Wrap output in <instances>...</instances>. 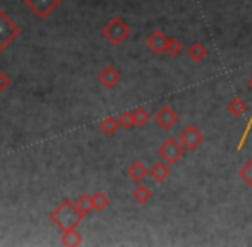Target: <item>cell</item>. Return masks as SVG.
I'll return each instance as SVG.
<instances>
[{
    "mask_svg": "<svg viewBox=\"0 0 252 247\" xmlns=\"http://www.w3.org/2000/svg\"><path fill=\"white\" fill-rule=\"evenodd\" d=\"M84 215L77 210L76 203L69 199H63L59 206L50 213V220L60 230H70V228H76L77 225L83 221Z\"/></svg>",
    "mask_w": 252,
    "mask_h": 247,
    "instance_id": "6da1fadb",
    "label": "cell"
},
{
    "mask_svg": "<svg viewBox=\"0 0 252 247\" xmlns=\"http://www.w3.org/2000/svg\"><path fill=\"white\" fill-rule=\"evenodd\" d=\"M120 124H119V119L115 117H106L103 119V121L100 122V129L103 134H106V136H113V134L119 130Z\"/></svg>",
    "mask_w": 252,
    "mask_h": 247,
    "instance_id": "e0dca14e",
    "label": "cell"
},
{
    "mask_svg": "<svg viewBox=\"0 0 252 247\" xmlns=\"http://www.w3.org/2000/svg\"><path fill=\"white\" fill-rule=\"evenodd\" d=\"M172 175V170H170V165L166 163V161H158V163H155L153 167L150 168V177L153 179L155 182H158V184H163V182L166 181V179Z\"/></svg>",
    "mask_w": 252,
    "mask_h": 247,
    "instance_id": "8fae6325",
    "label": "cell"
},
{
    "mask_svg": "<svg viewBox=\"0 0 252 247\" xmlns=\"http://www.w3.org/2000/svg\"><path fill=\"white\" fill-rule=\"evenodd\" d=\"M120 79H122L120 70L113 65L103 67V69L100 70V74H98V81H100V84L105 88H115L117 84L120 83Z\"/></svg>",
    "mask_w": 252,
    "mask_h": 247,
    "instance_id": "9c48e42d",
    "label": "cell"
},
{
    "mask_svg": "<svg viewBox=\"0 0 252 247\" xmlns=\"http://www.w3.org/2000/svg\"><path fill=\"white\" fill-rule=\"evenodd\" d=\"M144 43H146L148 50L153 52L155 55H163V54H166V43H168V36H166L163 30H156L146 38V41H144Z\"/></svg>",
    "mask_w": 252,
    "mask_h": 247,
    "instance_id": "ba28073f",
    "label": "cell"
},
{
    "mask_svg": "<svg viewBox=\"0 0 252 247\" xmlns=\"http://www.w3.org/2000/svg\"><path fill=\"white\" fill-rule=\"evenodd\" d=\"M239 177H240V181H244V184L249 185L252 189V158L251 160H247L246 163L240 167Z\"/></svg>",
    "mask_w": 252,
    "mask_h": 247,
    "instance_id": "ffe728a7",
    "label": "cell"
},
{
    "mask_svg": "<svg viewBox=\"0 0 252 247\" xmlns=\"http://www.w3.org/2000/svg\"><path fill=\"white\" fill-rule=\"evenodd\" d=\"M155 122L158 124L163 130H170L179 122V114L175 112V108H172L170 105H165V107H161L155 114Z\"/></svg>",
    "mask_w": 252,
    "mask_h": 247,
    "instance_id": "52a82bcc",
    "label": "cell"
},
{
    "mask_svg": "<svg viewBox=\"0 0 252 247\" xmlns=\"http://www.w3.org/2000/svg\"><path fill=\"white\" fill-rule=\"evenodd\" d=\"M130 26L122 19V17L115 16L103 26V36L110 41L112 45H120L129 38Z\"/></svg>",
    "mask_w": 252,
    "mask_h": 247,
    "instance_id": "7a4b0ae2",
    "label": "cell"
},
{
    "mask_svg": "<svg viewBox=\"0 0 252 247\" xmlns=\"http://www.w3.org/2000/svg\"><path fill=\"white\" fill-rule=\"evenodd\" d=\"M184 52V43L179 40V38L172 36L168 38V43H166V54L170 55V57H179L180 54Z\"/></svg>",
    "mask_w": 252,
    "mask_h": 247,
    "instance_id": "ac0fdd59",
    "label": "cell"
},
{
    "mask_svg": "<svg viewBox=\"0 0 252 247\" xmlns=\"http://www.w3.org/2000/svg\"><path fill=\"white\" fill-rule=\"evenodd\" d=\"M249 90H252V77L249 79ZM251 129H252V114H251L249 121H247V124H246V129H244L242 136H240L239 144H237V151H240L244 146H246V141H247V137H249V134H251Z\"/></svg>",
    "mask_w": 252,
    "mask_h": 247,
    "instance_id": "7402d4cb",
    "label": "cell"
},
{
    "mask_svg": "<svg viewBox=\"0 0 252 247\" xmlns=\"http://www.w3.org/2000/svg\"><path fill=\"white\" fill-rule=\"evenodd\" d=\"M187 55H189V59L192 62L201 63L209 55V50L204 47V43H201V41H196V43H192L189 48H187Z\"/></svg>",
    "mask_w": 252,
    "mask_h": 247,
    "instance_id": "7c38bea8",
    "label": "cell"
},
{
    "mask_svg": "<svg viewBox=\"0 0 252 247\" xmlns=\"http://www.w3.org/2000/svg\"><path fill=\"white\" fill-rule=\"evenodd\" d=\"M60 244L65 247H76L83 244V235L76 230V228H70V230H63L62 237H60Z\"/></svg>",
    "mask_w": 252,
    "mask_h": 247,
    "instance_id": "4fadbf2b",
    "label": "cell"
},
{
    "mask_svg": "<svg viewBox=\"0 0 252 247\" xmlns=\"http://www.w3.org/2000/svg\"><path fill=\"white\" fill-rule=\"evenodd\" d=\"M148 175H150V168H148L141 160L132 161V163L127 167V177H129L130 181L136 182V184H141Z\"/></svg>",
    "mask_w": 252,
    "mask_h": 247,
    "instance_id": "30bf717a",
    "label": "cell"
},
{
    "mask_svg": "<svg viewBox=\"0 0 252 247\" xmlns=\"http://www.w3.org/2000/svg\"><path fill=\"white\" fill-rule=\"evenodd\" d=\"M76 206H77V210L81 211V213L86 216V215H90L91 211L94 210V204H93V196H90V194H81L79 197H77L76 201Z\"/></svg>",
    "mask_w": 252,
    "mask_h": 247,
    "instance_id": "2e32d148",
    "label": "cell"
},
{
    "mask_svg": "<svg viewBox=\"0 0 252 247\" xmlns=\"http://www.w3.org/2000/svg\"><path fill=\"white\" fill-rule=\"evenodd\" d=\"M12 84V79L5 72H0V91H5Z\"/></svg>",
    "mask_w": 252,
    "mask_h": 247,
    "instance_id": "cb8c5ba5",
    "label": "cell"
},
{
    "mask_svg": "<svg viewBox=\"0 0 252 247\" xmlns=\"http://www.w3.org/2000/svg\"><path fill=\"white\" fill-rule=\"evenodd\" d=\"M93 204H94V210H96V211H103V210H106V208H108L110 199H108V196H106L105 192L98 190V192L93 194Z\"/></svg>",
    "mask_w": 252,
    "mask_h": 247,
    "instance_id": "44dd1931",
    "label": "cell"
},
{
    "mask_svg": "<svg viewBox=\"0 0 252 247\" xmlns=\"http://www.w3.org/2000/svg\"><path fill=\"white\" fill-rule=\"evenodd\" d=\"M132 199L136 201L137 204H148L153 199L151 189L148 185L137 184L136 187H134V190H132Z\"/></svg>",
    "mask_w": 252,
    "mask_h": 247,
    "instance_id": "5bb4252c",
    "label": "cell"
},
{
    "mask_svg": "<svg viewBox=\"0 0 252 247\" xmlns=\"http://www.w3.org/2000/svg\"><path fill=\"white\" fill-rule=\"evenodd\" d=\"M180 143L186 146L187 151H196L197 148L202 144L204 141V134L201 132V129L196 124H189L186 129H182V132L179 134Z\"/></svg>",
    "mask_w": 252,
    "mask_h": 247,
    "instance_id": "5b68a950",
    "label": "cell"
},
{
    "mask_svg": "<svg viewBox=\"0 0 252 247\" xmlns=\"http://www.w3.org/2000/svg\"><path fill=\"white\" fill-rule=\"evenodd\" d=\"M226 112L233 117H240L247 112V103L239 96H233L232 100L226 103Z\"/></svg>",
    "mask_w": 252,
    "mask_h": 247,
    "instance_id": "9a60e30c",
    "label": "cell"
},
{
    "mask_svg": "<svg viewBox=\"0 0 252 247\" xmlns=\"http://www.w3.org/2000/svg\"><path fill=\"white\" fill-rule=\"evenodd\" d=\"M119 124H120V127H122V129H126V130H130L132 127H136L132 112H124V114H120Z\"/></svg>",
    "mask_w": 252,
    "mask_h": 247,
    "instance_id": "603a6c76",
    "label": "cell"
},
{
    "mask_svg": "<svg viewBox=\"0 0 252 247\" xmlns=\"http://www.w3.org/2000/svg\"><path fill=\"white\" fill-rule=\"evenodd\" d=\"M186 151H187L186 146L180 143V139H177V137H168V139H165L159 144L158 156L161 158L163 161H166L168 165H175L177 161L184 156Z\"/></svg>",
    "mask_w": 252,
    "mask_h": 247,
    "instance_id": "3957f363",
    "label": "cell"
},
{
    "mask_svg": "<svg viewBox=\"0 0 252 247\" xmlns=\"http://www.w3.org/2000/svg\"><path fill=\"white\" fill-rule=\"evenodd\" d=\"M62 0H24L30 10L33 14H36L40 19H47L48 16L60 5Z\"/></svg>",
    "mask_w": 252,
    "mask_h": 247,
    "instance_id": "8992f818",
    "label": "cell"
},
{
    "mask_svg": "<svg viewBox=\"0 0 252 247\" xmlns=\"http://www.w3.org/2000/svg\"><path fill=\"white\" fill-rule=\"evenodd\" d=\"M19 26L0 9V52H3L19 34Z\"/></svg>",
    "mask_w": 252,
    "mask_h": 247,
    "instance_id": "277c9868",
    "label": "cell"
},
{
    "mask_svg": "<svg viewBox=\"0 0 252 247\" xmlns=\"http://www.w3.org/2000/svg\"><path fill=\"white\" fill-rule=\"evenodd\" d=\"M132 115H134V122H136V127H144L148 122H150V119H151L150 112H148L144 107H139V108H136V110H132Z\"/></svg>",
    "mask_w": 252,
    "mask_h": 247,
    "instance_id": "d6986e66",
    "label": "cell"
}]
</instances>
